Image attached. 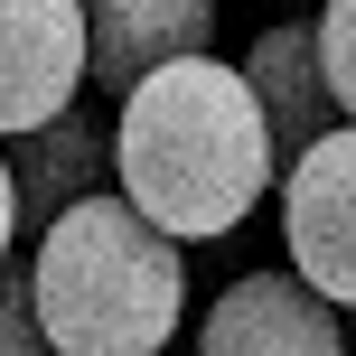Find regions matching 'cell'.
<instances>
[{"instance_id": "4", "label": "cell", "mask_w": 356, "mask_h": 356, "mask_svg": "<svg viewBox=\"0 0 356 356\" xmlns=\"http://www.w3.org/2000/svg\"><path fill=\"white\" fill-rule=\"evenodd\" d=\"M94 85L85 0H0V131H38Z\"/></svg>"}, {"instance_id": "10", "label": "cell", "mask_w": 356, "mask_h": 356, "mask_svg": "<svg viewBox=\"0 0 356 356\" xmlns=\"http://www.w3.org/2000/svg\"><path fill=\"white\" fill-rule=\"evenodd\" d=\"M0 356H56L38 328V300H29V244L0 263Z\"/></svg>"}, {"instance_id": "11", "label": "cell", "mask_w": 356, "mask_h": 356, "mask_svg": "<svg viewBox=\"0 0 356 356\" xmlns=\"http://www.w3.org/2000/svg\"><path fill=\"white\" fill-rule=\"evenodd\" d=\"M19 244H29V234H19V178H10V150H0V263H10Z\"/></svg>"}, {"instance_id": "6", "label": "cell", "mask_w": 356, "mask_h": 356, "mask_svg": "<svg viewBox=\"0 0 356 356\" xmlns=\"http://www.w3.org/2000/svg\"><path fill=\"white\" fill-rule=\"evenodd\" d=\"M225 0H85V47H94V94L122 104L141 75L178 56H216Z\"/></svg>"}, {"instance_id": "7", "label": "cell", "mask_w": 356, "mask_h": 356, "mask_svg": "<svg viewBox=\"0 0 356 356\" xmlns=\"http://www.w3.org/2000/svg\"><path fill=\"white\" fill-rule=\"evenodd\" d=\"M10 178H19V234H47L66 207H85V197L113 188V122L94 104H66L56 122L19 131L10 141Z\"/></svg>"}, {"instance_id": "3", "label": "cell", "mask_w": 356, "mask_h": 356, "mask_svg": "<svg viewBox=\"0 0 356 356\" xmlns=\"http://www.w3.org/2000/svg\"><path fill=\"white\" fill-rule=\"evenodd\" d=\"M282 253L328 309H356V122L282 169Z\"/></svg>"}, {"instance_id": "5", "label": "cell", "mask_w": 356, "mask_h": 356, "mask_svg": "<svg viewBox=\"0 0 356 356\" xmlns=\"http://www.w3.org/2000/svg\"><path fill=\"white\" fill-rule=\"evenodd\" d=\"M188 356H347V328L300 272H244L207 300Z\"/></svg>"}, {"instance_id": "8", "label": "cell", "mask_w": 356, "mask_h": 356, "mask_svg": "<svg viewBox=\"0 0 356 356\" xmlns=\"http://www.w3.org/2000/svg\"><path fill=\"white\" fill-rule=\"evenodd\" d=\"M244 85L263 104V131H272V160H300L309 141L338 131V104H328V75H319V29L309 19H272L263 38L244 47Z\"/></svg>"}, {"instance_id": "9", "label": "cell", "mask_w": 356, "mask_h": 356, "mask_svg": "<svg viewBox=\"0 0 356 356\" xmlns=\"http://www.w3.org/2000/svg\"><path fill=\"white\" fill-rule=\"evenodd\" d=\"M319 75H328V104L338 122H356V0H319Z\"/></svg>"}, {"instance_id": "1", "label": "cell", "mask_w": 356, "mask_h": 356, "mask_svg": "<svg viewBox=\"0 0 356 356\" xmlns=\"http://www.w3.org/2000/svg\"><path fill=\"white\" fill-rule=\"evenodd\" d=\"M272 178L282 160H272L263 104L225 56H178L141 75L113 113V188L178 244H225L272 197Z\"/></svg>"}, {"instance_id": "2", "label": "cell", "mask_w": 356, "mask_h": 356, "mask_svg": "<svg viewBox=\"0 0 356 356\" xmlns=\"http://www.w3.org/2000/svg\"><path fill=\"white\" fill-rule=\"evenodd\" d=\"M29 300L56 356H169L188 319V244L104 188L29 244Z\"/></svg>"}]
</instances>
